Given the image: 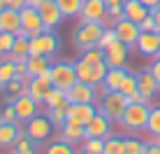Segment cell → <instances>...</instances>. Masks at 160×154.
<instances>
[{
  "instance_id": "obj_1",
  "label": "cell",
  "mask_w": 160,
  "mask_h": 154,
  "mask_svg": "<svg viewBox=\"0 0 160 154\" xmlns=\"http://www.w3.org/2000/svg\"><path fill=\"white\" fill-rule=\"evenodd\" d=\"M148 110H151V105H146V103H130V105L125 107V112H123V117H121L118 126H123L128 133H139V131H146Z\"/></svg>"
},
{
  "instance_id": "obj_2",
  "label": "cell",
  "mask_w": 160,
  "mask_h": 154,
  "mask_svg": "<svg viewBox=\"0 0 160 154\" xmlns=\"http://www.w3.org/2000/svg\"><path fill=\"white\" fill-rule=\"evenodd\" d=\"M128 105H130L128 96H123L121 91H109L107 96H102L100 101H98V112H102L109 122L118 124Z\"/></svg>"
},
{
  "instance_id": "obj_3",
  "label": "cell",
  "mask_w": 160,
  "mask_h": 154,
  "mask_svg": "<svg viewBox=\"0 0 160 154\" xmlns=\"http://www.w3.org/2000/svg\"><path fill=\"white\" fill-rule=\"evenodd\" d=\"M107 26L104 24H95V21H81L79 26H77L74 30V45L81 49V52H86V49L91 47H98V40H100V35L104 33Z\"/></svg>"
},
{
  "instance_id": "obj_4",
  "label": "cell",
  "mask_w": 160,
  "mask_h": 154,
  "mask_svg": "<svg viewBox=\"0 0 160 154\" xmlns=\"http://www.w3.org/2000/svg\"><path fill=\"white\" fill-rule=\"evenodd\" d=\"M60 47V40L56 33L44 30L40 35L28 40V56H53Z\"/></svg>"
},
{
  "instance_id": "obj_5",
  "label": "cell",
  "mask_w": 160,
  "mask_h": 154,
  "mask_svg": "<svg viewBox=\"0 0 160 154\" xmlns=\"http://www.w3.org/2000/svg\"><path fill=\"white\" fill-rule=\"evenodd\" d=\"M49 73H51V84L56 86V89H63V91L72 89L74 82H79L72 61H53Z\"/></svg>"
},
{
  "instance_id": "obj_6",
  "label": "cell",
  "mask_w": 160,
  "mask_h": 154,
  "mask_svg": "<svg viewBox=\"0 0 160 154\" xmlns=\"http://www.w3.org/2000/svg\"><path fill=\"white\" fill-rule=\"evenodd\" d=\"M53 129H56V126L51 124V119H49L47 114H35L30 122H26L23 133L28 135L35 145H42V142H47L49 138H51Z\"/></svg>"
},
{
  "instance_id": "obj_7",
  "label": "cell",
  "mask_w": 160,
  "mask_h": 154,
  "mask_svg": "<svg viewBox=\"0 0 160 154\" xmlns=\"http://www.w3.org/2000/svg\"><path fill=\"white\" fill-rule=\"evenodd\" d=\"M47 28H44V21H42V16L40 12H37L35 7H28L26 5L23 9H21V28L14 33V35H19V37H35V35H40V33H44Z\"/></svg>"
},
{
  "instance_id": "obj_8",
  "label": "cell",
  "mask_w": 160,
  "mask_h": 154,
  "mask_svg": "<svg viewBox=\"0 0 160 154\" xmlns=\"http://www.w3.org/2000/svg\"><path fill=\"white\" fill-rule=\"evenodd\" d=\"M74 70H77V80L79 82H86V84H100L104 80V75H107L109 65L107 63H86V61H74Z\"/></svg>"
},
{
  "instance_id": "obj_9",
  "label": "cell",
  "mask_w": 160,
  "mask_h": 154,
  "mask_svg": "<svg viewBox=\"0 0 160 154\" xmlns=\"http://www.w3.org/2000/svg\"><path fill=\"white\" fill-rule=\"evenodd\" d=\"M9 105H12L16 110V119L19 122H30L35 114H40V103L35 101V98H30L28 93H21V96H16V98H9Z\"/></svg>"
},
{
  "instance_id": "obj_10",
  "label": "cell",
  "mask_w": 160,
  "mask_h": 154,
  "mask_svg": "<svg viewBox=\"0 0 160 154\" xmlns=\"http://www.w3.org/2000/svg\"><path fill=\"white\" fill-rule=\"evenodd\" d=\"M79 19L81 21H95V24L107 26V3H104V0H84Z\"/></svg>"
},
{
  "instance_id": "obj_11",
  "label": "cell",
  "mask_w": 160,
  "mask_h": 154,
  "mask_svg": "<svg viewBox=\"0 0 160 154\" xmlns=\"http://www.w3.org/2000/svg\"><path fill=\"white\" fill-rule=\"evenodd\" d=\"M95 112H98V105H93V103H70L68 110H65L68 122H74V124H81V126H86L91 122L95 117Z\"/></svg>"
},
{
  "instance_id": "obj_12",
  "label": "cell",
  "mask_w": 160,
  "mask_h": 154,
  "mask_svg": "<svg viewBox=\"0 0 160 154\" xmlns=\"http://www.w3.org/2000/svg\"><path fill=\"white\" fill-rule=\"evenodd\" d=\"M53 89L51 84V73L47 75H40V77H30L28 80V86H26V93H28L30 98H35L40 105H44V98H47V93Z\"/></svg>"
},
{
  "instance_id": "obj_13",
  "label": "cell",
  "mask_w": 160,
  "mask_h": 154,
  "mask_svg": "<svg viewBox=\"0 0 160 154\" xmlns=\"http://www.w3.org/2000/svg\"><path fill=\"white\" fill-rule=\"evenodd\" d=\"M65 93H68L70 103H93V105H98V96H95V86H93V84L74 82L72 89H68Z\"/></svg>"
},
{
  "instance_id": "obj_14",
  "label": "cell",
  "mask_w": 160,
  "mask_h": 154,
  "mask_svg": "<svg viewBox=\"0 0 160 154\" xmlns=\"http://www.w3.org/2000/svg\"><path fill=\"white\" fill-rule=\"evenodd\" d=\"M112 28L116 30V37H118V40L123 42V45H128L130 49L135 47L137 37H139V33H142V30H139V26H137V24H132V21H128L125 16H123V19H118L116 24L112 26Z\"/></svg>"
},
{
  "instance_id": "obj_15",
  "label": "cell",
  "mask_w": 160,
  "mask_h": 154,
  "mask_svg": "<svg viewBox=\"0 0 160 154\" xmlns=\"http://www.w3.org/2000/svg\"><path fill=\"white\" fill-rule=\"evenodd\" d=\"M128 52H130V47L123 45L121 40H116L114 45H109L107 49H104V63H107L109 68H125Z\"/></svg>"
},
{
  "instance_id": "obj_16",
  "label": "cell",
  "mask_w": 160,
  "mask_h": 154,
  "mask_svg": "<svg viewBox=\"0 0 160 154\" xmlns=\"http://www.w3.org/2000/svg\"><path fill=\"white\" fill-rule=\"evenodd\" d=\"M112 126H114V122H109L102 112H95V117L86 124V138H102L104 140L107 135H112Z\"/></svg>"
},
{
  "instance_id": "obj_17",
  "label": "cell",
  "mask_w": 160,
  "mask_h": 154,
  "mask_svg": "<svg viewBox=\"0 0 160 154\" xmlns=\"http://www.w3.org/2000/svg\"><path fill=\"white\" fill-rule=\"evenodd\" d=\"M37 12H40L42 21H44V28H47V30L58 28V26H60V21L65 19L63 12L58 9V5L53 3V0H47L44 5H40V7H37Z\"/></svg>"
},
{
  "instance_id": "obj_18",
  "label": "cell",
  "mask_w": 160,
  "mask_h": 154,
  "mask_svg": "<svg viewBox=\"0 0 160 154\" xmlns=\"http://www.w3.org/2000/svg\"><path fill=\"white\" fill-rule=\"evenodd\" d=\"M137 91L142 93V98H144L146 105H151L153 96H156V93L160 91L156 77L151 75V70H146V73H139V75H137Z\"/></svg>"
},
{
  "instance_id": "obj_19",
  "label": "cell",
  "mask_w": 160,
  "mask_h": 154,
  "mask_svg": "<svg viewBox=\"0 0 160 154\" xmlns=\"http://www.w3.org/2000/svg\"><path fill=\"white\" fill-rule=\"evenodd\" d=\"M135 49L142 54V56H158V49H160V40H158V33H139L135 42Z\"/></svg>"
},
{
  "instance_id": "obj_20",
  "label": "cell",
  "mask_w": 160,
  "mask_h": 154,
  "mask_svg": "<svg viewBox=\"0 0 160 154\" xmlns=\"http://www.w3.org/2000/svg\"><path fill=\"white\" fill-rule=\"evenodd\" d=\"M148 14H151V9H148L142 0H125L123 3V16L128 21H132V24H137V26H139Z\"/></svg>"
},
{
  "instance_id": "obj_21",
  "label": "cell",
  "mask_w": 160,
  "mask_h": 154,
  "mask_svg": "<svg viewBox=\"0 0 160 154\" xmlns=\"http://www.w3.org/2000/svg\"><path fill=\"white\" fill-rule=\"evenodd\" d=\"M58 131H60V140L70 142V145H79V142H84V138H86V126L74 124V122H65Z\"/></svg>"
},
{
  "instance_id": "obj_22",
  "label": "cell",
  "mask_w": 160,
  "mask_h": 154,
  "mask_svg": "<svg viewBox=\"0 0 160 154\" xmlns=\"http://www.w3.org/2000/svg\"><path fill=\"white\" fill-rule=\"evenodd\" d=\"M19 28H21V12L5 7L0 12V33H16Z\"/></svg>"
},
{
  "instance_id": "obj_23",
  "label": "cell",
  "mask_w": 160,
  "mask_h": 154,
  "mask_svg": "<svg viewBox=\"0 0 160 154\" xmlns=\"http://www.w3.org/2000/svg\"><path fill=\"white\" fill-rule=\"evenodd\" d=\"M21 124H2L0 122V150H12L16 138L21 135Z\"/></svg>"
},
{
  "instance_id": "obj_24",
  "label": "cell",
  "mask_w": 160,
  "mask_h": 154,
  "mask_svg": "<svg viewBox=\"0 0 160 154\" xmlns=\"http://www.w3.org/2000/svg\"><path fill=\"white\" fill-rule=\"evenodd\" d=\"M51 56H28L26 58V65H28V75L30 77H40L47 75L51 70Z\"/></svg>"
},
{
  "instance_id": "obj_25",
  "label": "cell",
  "mask_w": 160,
  "mask_h": 154,
  "mask_svg": "<svg viewBox=\"0 0 160 154\" xmlns=\"http://www.w3.org/2000/svg\"><path fill=\"white\" fill-rule=\"evenodd\" d=\"M28 40L30 37H19L14 35V45H12V52L7 54V58H12V61H26L28 58Z\"/></svg>"
},
{
  "instance_id": "obj_26",
  "label": "cell",
  "mask_w": 160,
  "mask_h": 154,
  "mask_svg": "<svg viewBox=\"0 0 160 154\" xmlns=\"http://www.w3.org/2000/svg\"><path fill=\"white\" fill-rule=\"evenodd\" d=\"M125 73H128L125 68H109L107 75H104V80H102V84L107 86L109 91H118V86H121V82H123Z\"/></svg>"
},
{
  "instance_id": "obj_27",
  "label": "cell",
  "mask_w": 160,
  "mask_h": 154,
  "mask_svg": "<svg viewBox=\"0 0 160 154\" xmlns=\"http://www.w3.org/2000/svg\"><path fill=\"white\" fill-rule=\"evenodd\" d=\"M146 133L153 140L160 138V105H151L148 110V119H146Z\"/></svg>"
},
{
  "instance_id": "obj_28",
  "label": "cell",
  "mask_w": 160,
  "mask_h": 154,
  "mask_svg": "<svg viewBox=\"0 0 160 154\" xmlns=\"http://www.w3.org/2000/svg\"><path fill=\"white\" fill-rule=\"evenodd\" d=\"M9 154H37V145L21 131V135L16 138V142H14L12 150H9Z\"/></svg>"
},
{
  "instance_id": "obj_29",
  "label": "cell",
  "mask_w": 160,
  "mask_h": 154,
  "mask_svg": "<svg viewBox=\"0 0 160 154\" xmlns=\"http://www.w3.org/2000/svg\"><path fill=\"white\" fill-rule=\"evenodd\" d=\"M44 105L47 107H68L70 105L68 93H65L63 89H56V86H53V89L47 93V98H44Z\"/></svg>"
},
{
  "instance_id": "obj_30",
  "label": "cell",
  "mask_w": 160,
  "mask_h": 154,
  "mask_svg": "<svg viewBox=\"0 0 160 154\" xmlns=\"http://www.w3.org/2000/svg\"><path fill=\"white\" fill-rule=\"evenodd\" d=\"M102 154H125V138L121 135H107L104 138V150Z\"/></svg>"
},
{
  "instance_id": "obj_31",
  "label": "cell",
  "mask_w": 160,
  "mask_h": 154,
  "mask_svg": "<svg viewBox=\"0 0 160 154\" xmlns=\"http://www.w3.org/2000/svg\"><path fill=\"white\" fill-rule=\"evenodd\" d=\"M14 77H16L14 61H12V58H7V56H2V58H0V89H2L9 80H14Z\"/></svg>"
},
{
  "instance_id": "obj_32",
  "label": "cell",
  "mask_w": 160,
  "mask_h": 154,
  "mask_svg": "<svg viewBox=\"0 0 160 154\" xmlns=\"http://www.w3.org/2000/svg\"><path fill=\"white\" fill-rule=\"evenodd\" d=\"M44 154H77V150H74V145H70V142H65V140L58 138V140L47 142Z\"/></svg>"
},
{
  "instance_id": "obj_33",
  "label": "cell",
  "mask_w": 160,
  "mask_h": 154,
  "mask_svg": "<svg viewBox=\"0 0 160 154\" xmlns=\"http://www.w3.org/2000/svg\"><path fill=\"white\" fill-rule=\"evenodd\" d=\"M53 3L58 5V9L63 12V16H79L84 0H53Z\"/></svg>"
},
{
  "instance_id": "obj_34",
  "label": "cell",
  "mask_w": 160,
  "mask_h": 154,
  "mask_svg": "<svg viewBox=\"0 0 160 154\" xmlns=\"http://www.w3.org/2000/svg\"><path fill=\"white\" fill-rule=\"evenodd\" d=\"M26 86H28V82H26V80L14 77V80H9L7 84L2 86V91H7L9 98H16V96H21V93H26Z\"/></svg>"
},
{
  "instance_id": "obj_35",
  "label": "cell",
  "mask_w": 160,
  "mask_h": 154,
  "mask_svg": "<svg viewBox=\"0 0 160 154\" xmlns=\"http://www.w3.org/2000/svg\"><path fill=\"white\" fill-rule=\"evenodd\" d=\"M118 91L123 93V96H132V93H137V75L128 70L125 77H123V82H121V86H118Z\"/></svg>"
},
{
  "instance_id": "obj_36",
  "label": "cell",
  "mask_w": 160,
  "mask_h": 154,
  "mask_svg": "<svg viewBox=\"0 0 160 154\" xmlns=\"http://www.w3.org/2000/svg\"><path fill=\"white\" fill-rule=\"evenodd\" d=\"M65 110H68V107H47V117L51 119V124L56 126V129H60V126L68 122V114H65Z\"/></svg>"
},
{
  "instance_id": "obj_37",
  "label": "cell",
  "mask_w": 160,
  "mask_h": 154,
  "mask_svg": "<svg viewBox=\"0 0 160 154\" xmlns=\"http://www.w3.org/2000/svg\"><path fill=\"white\" fill-rule=\"evenodd\" d=\"M146 152V142L135 138V135H128L125 138V154H144Z\"/></svg>"
},
{
  "instance_id": "obj_38",
  "label": "cell",
  "mask_w": 160,
  "mask_h": 154,
  "mask_svg": "<svg viewBox=\"0 0 160 154\" xmlns=\"http://www.w3.org/2000/svg\"><path fill=\"white\" fill-rule=\"evenodd\" d=\"M81 61H86V63H102L104 61V52L100 47H91V49H86V52H81Z\"/></svg>"
},
{
  "instance_id": "obj_39",
  "label": "cell",
  "mask_w": 160,
  "mask_h": 154,
  "mask_svg": "<svg viewBox=\"0 0 160 154\" xmlns=\"http://www.w3.org/2000/svg\"><path fill=\"white\" fill-rule=\"evenodd\" d=\"M116 40H118V37H116V30H114L112 26H107V28H104V33L100 35V40H98V47L104 52V49H107L109 45H114Z\"/></svg>"
},
{
  "instance_id": "obj_40",
  "label": "cell",
  "mask_w": 160,
  "mask_h": 154,
  "mask_svg": "<svg viewBox=\"0 0 160 154\" xmlns=\"http://www.w3.org/2000/svg\"><path fill=\"white\" fill-rule=\"evenodd\" d=\"M81 147H84V150H88V152L102 154V150H104V140H102V138H86L84 142H81Z\"/></svg>"
},
{
  "instance_id": "obj_41",
  "label": "cell",
  "mask_w": 160,
  "mask_h": 154,
  "mask_svg": "<svg viewBox=\"0 0 160 154\" xmlns=\"http://www.w3.org/2000/svg\"><path fill=\"white\" fill-rule=\"evenodd\" d=\"M0 122L2 124H21L19 119H16V110L9 105V103L2 107V112H0Z\"/></svg>"
},
{
  "instance_id": "obj_42",
  "label": "cell",
  "mask_w": 160,
  "mask_h": 154,
  "mask_svg": "<svg viewBox=\"0 0 160 154\" xmlns=\"http://www.w3.org/2000/svg\"><path fill=\"white\" fill-rule=\"evenodd\" d=\"M12 45H14V33H0V47H2L5 56L12 52Z\"/></svg>"
},
{
  "instance_id": "obj_43",
  "label": "cell",
  "mask_w": 160,
  "mask_h": 154,
  "mask_svg": "<svg viewBox=\"0 0 160 154\" xmlns=\"http://www.w3.org/2000/svg\"><path fill=\"white\" fill-rule=\"evenodd\" d=\"M139 30H142V33H156V21H153L151 14H148L146 19L139 24Z\"/></svg>"
},
{
  "instance_id": "obj_44",
  "label": "cell",
  "mask_w": 160,
  "mask_h": 154,
  "mask_svg": "<svg viewBox=\"0 0 160 154\" xmlns=\"http://www.w3.org/2000/svg\"><path fill=\"white\" fill-rule=\"evenodd\" d=\"M148 70H151V75L156 77V82H158V86H160V56L153 58V63H151V68H148Z\"/></svg>"
},
{
  "instance_id": "obj_45",
  "label": "cell",
  "mask_w": 160,
  "mask_h": 154,
  "mask_svg": "<svg viewBox=\"0 0 160 154\" xmlns=\"http://www.w3.org/2000/svg\"><path fill=\"white\" fill-rule=\"evenodd\" d=\"M26 5H28V0H5V7H12V9H23Z\"/></svg>"
},
{
  "instance_id": "obj_46",
  "label": "cell",
  "mask_w": 160,
  "mask_h": 154,
  "mask_svg": "<svg viewBox=\"0 0 160 154\" xmlns=\"http://www.w3.org/2000/svg\"><path fill=\"white\" fill-rule=\"evenodd\" d=\"M144 154H160V142L148 140V142H146V152H144Z\"/></svg>"
},
{
  "instance_id": "obj_47",
  "label": "cell",
  "mask_w": 160,
  "mask_h": 154,
  "mask_svg": "<svg viewBox=\"0 0 160 154\" xmlns=\"http://www.w3.org/2000/svg\"><path fill=\"white\" fill-rule=\"evenodd\" d=\"M151 16H153V21H156V30H160V5L151 9Z\"/></svg>"
},
{
  "instance_id": "obj_48",
  "label": "cell",
  "mask_w": 160,
  "mask_h": 154,
  "mask_svg": "<svg viewBox=\"0 0 160 154\" xmlns=\"http://www.w3.org/2000/svg\"><path fill=\"white\" fill-rule=\"evenodd\" d=\"M128 101L130 103H144V98H142V93L137 91V93H132V96H128Z\"/></svg>"
},
{
  "instance_id": "obj_49",
  "label": "cell",
  "mask_w": 160,
  "mask_h": 154,
  "mask_svg": "<svg viewBox=\"0 0 160 154\" xmlns=\"http://www.w3.org/2000/svg\"><path fill=\"white\" fill-rule=\"evenodd\" d=\"M142 3H144L148 9H153V7H158V5H160V0H142Z\"/></svg>"
},
{
  "instance_id": "obj_50",
  "label": "cell",
  "mask_w": 160,
  "mask_h": 154,
  "mask_svg": "<svg viewBox=\"0 0 160 154\" xmlns=\"http://www.w3.org/2000/svg\"><path fill=\"white\" fill-rule=\"evenodd\" d=\"M44 3H47V0H28V7H40V5H44Z\"/></svg>"
},
{
  "instance_id": "obj_51",
  "label": "cell",
  "mask_w": 160,
  "mask_h": 154,
  "mask_svg": "<svg viewBox=\"0 0 160 154\" xmlns=\"http://www.w3.org/2000/svg\"><path fill=\"white\" fill-rule=\"evenodd\" d=\"M107 3V7H116V5H123L125 0H104Z\"/></svg>"
},
{
  "instance_id": "obj_52",
  "label": "cell",
  "mask_w": 160,
  "mask_h": 154,
  "mask_svg": "<svg viewBox=\"0 0 160 154\" xmlns=\"http://www.w3.org/2000/svg\"><path fill=\"white\" fill-rule=\"evenodd\" d=\"M77 154H98V152H88V150H84V147H81V150H77Z\"/></svg>"
},
{
  "instance_id": "obj_53",
  "label": "cell",
  "mask_w": 160,
  "mask_h": 154,
  "mask_svg": "<svg viewBox=\"0 0 160 154\" xmlns=\"http://www.w3.org/2000/svg\"><path fill=\"white\" fill-rule=\"evenodd\" d=\"M2 9H5V0H0V12H2Z\"/></svg>"
},
{
  "instance_id": "obj_54",
  "label": "cell",
  "mask_w": 160,
  "mask_h": 154,
  "mask_svg": "<svg viewBox=\"0 0 160 154\" xmlns=\"http://www.w3.org/2000/svg\"><path fill=\"white\" fill-rule=\"evenodd\" d=\"M2 56H5V54H2V47H0V58H2Z\"/></svg>"
},
{
  "instance_id": "obj_55",
  "label": "cell",
  "mask_w": 160,
  "mask_h": 154,
  "mask_svg": "<svg viewBox=\"0 0 160 154\" xmlns=\"http://www.w3.org/2000/svg\"><path fill=\"white\" fill-rule=\"evenodd\" d=\"M156 33H158V40H160V30H156Z\"/></svg>"
},
{
  "instance_id": "obj_56",
  "label": "cell",
  "mask_w": 160,
  "mask_h": 154,
  "mask_svg": "<svg viewBox=\"0 0 160 154\" xmlns=\"http://www.w3.org/2000/svg\"><path fill=\"white\" fill-rule=\"evenodd\" d=\"M151 140H153V138H151ZM156 142H160V138H156Z\"/></svg>"
},
{
  "instance_id": "obj_57",
  "label": "cell",
  "mask_w": 160,
  "mask_h": 154,
  "mask_svg": "<svg viewBox=\"0 0 160 154\" xmlns=\"http://www.w3.org/2000/svg\"><path fill=\"white\" fill-rule=\"evenodd\" d=\"M158 56H160V49H158Z\"/></svg>"
}]
</instances>
